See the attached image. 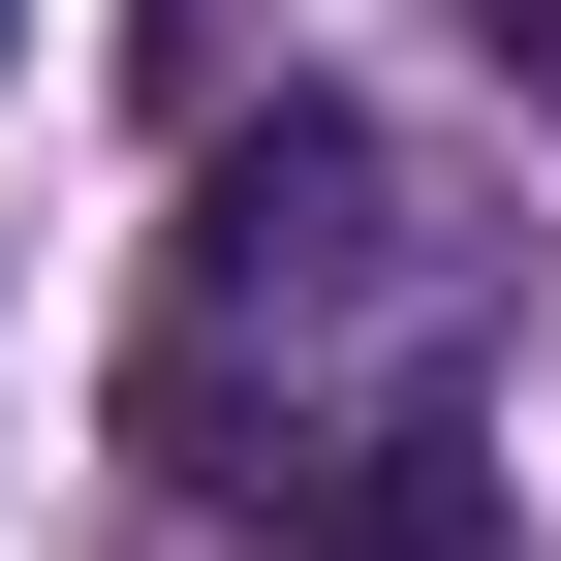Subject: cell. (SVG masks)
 Instances as JSON below:
<instances>
[{"instance_id": "obj_1", "label": "cell", "mask_w": 561, "mask_h": 561, "mask_svg": "<svg viewBox=\"0 0 561 561\" xmlns=\"http://www.w3.org/2000/svg\"><path fill=\"white\" fill-rule=\"evenodd\" d=\"M157 468L187 500H312L343 437H405V405H468V250L405 219V157L343 94H280L219 125V187H187V250H157Z\"/></svg>"}, {"instance_id": "obj_2", "label": "cell", "mask_w": 561, "mask_h": 561, "mask_svg": "<svg viewBox=\"0 0 561 561\" xmlns=\"http://www.w3.org/2000/svg\"><path fill=\"white\" fill-rule=\"evenodd\" d=\"M280 561H500V437H468V405H405V437H343L312 500H280Z\"/></svg>"}, {"instance_id": "obj_3", "label": "cell", "mask_w": 561, "mask_h": 561, "mask_svg": "<svg viewBox=\"0 0 561 561\" xmlns=\"http://www.w3.org/2000/svg\"><path fill=\"white\" fill-rule=\"evenodd\" d=\"M468 32H500V62H530V125H561V0H468Z\"/></svg>"}, {"instance_id": "obj_4", "label": "cell", "mask_w": 561, "mask_h": 561, "mask_svg": "<svg viewBox=\"0 0 561 561\" xmlns=\"http://www.w3.org/2000/svg\"><path fill=\"white\" fill-rule=\"evenodd\" d=\"M157 32H219V0H157Z\"/></svg>"}]
</instances>
